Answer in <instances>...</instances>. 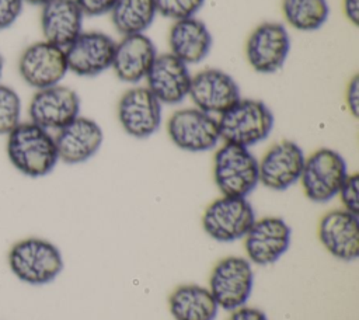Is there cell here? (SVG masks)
<instances>
[{
	"label": "cell",
	"instance_id": "3",
	"mask_svg": "<svg viewBox=\"0 0 359 320\" xmlns=\"http://www.w3.org/2000/svg\"><path fill=\"white\" fill-rule=\"evenodd\" d=\"M220 139L243 147H251L265 140L273 128L271 108L257 98H240L217 116Z\"/></svg>",
	"mask_w": 359,
	"mask_h": 320
},
{
	"label": "cell",
	"instance_id": "5",
	"mask_svg": "<svg viewBox=\"0 0 359 320\" xmlns=\"http://www.w3.org/2000/svg\"><path fill=\"white\" fill-rule=\"evenodd\" d=\"M348 174L345 159L334 149L321 147L306 157L299 182L310 201L324 204L338 195Z\"/></svg>",
	"mask_w": 359,
	"mask_h": 320
},
{
	"label": "cell",
	"instance_id": "33",
	"mask_svg": "<svg viewBox=\"0 0 359 320\" xmlns=\"http://www.w3.org/2000/svg\"><path fill=\"white\" fill-rule=\"evenodd\" d=\"M344 13L349 22L358 25L359 22V0H342Z\"/></svg>",
	"mask_w": 359,
	"mask_h": 320
},
{
	"label": "cell",
	"instance_id": "21",
	"mask_svg": "<svg viewBox=\"0 0 359 320\" xmlns=\"http://www.w3.org/2000/svg\"><path fill=\"white\" fill-rule=\"evenodd\" d=\"M84 14L76 0H49L41 7V31L43 39L67 48L83 32Z\"/></svg>",
	"mask_w": 359,
	"mask_h": 320
},
{
	"label": "cell",
	"instance_id": "4",
	"mask_svg": "<svg viewBox=\"0 0 359 320\" xmlns=\"http://www.w3.org/2000/svg\"><path fill=\"white\" fill-rule=\"evenodd\" d=\"M213 180L222 195L247 198L259 184L258 159L233 143H223L213 157Z\"/></svg>",
	"mask_w": 359,
	"mask_h": 320
},
{
	"label": "cell",
	"instance_id": "1",
	"mask_svg": "<svg viewBox=\"0 0 359 320\" xmlns=\"http://www.w3.org/2000/svg\"><path fill=\"white\" fill-rule=\"evenodd\" d=\"M6 153L11 166L31 178L48 175L59 161L55 136L31 121L20 122L7 135Z\"/></svg>",
	"mask_w": 359,
	"mask_h": 320
},
{
	"label": "cell",
	"instance_id": "11",
	"mask_svg": "<svg viewBox=\"0 0 359 320\" xmlns=\"http://www.w3.org/2000/svg\"><path fill=\"white\" fill-rule=\"evenodd\" d=\"M29 121L46 131H59L80 115L79 94L63 84L35 90L28 105Z\"/></svg>",
	"mask_w": 359,
	"mask_h": 320
},
{
	"label": "cell",
	"instance_id": "2",
	"mask_svg": "<svg viewBox=\"0 0 359 320\" xmlns=\"http://www.w3.org/2000/svg\"><path fill=\"white\" fill-rule=\"evenodd\" d=\"M7 262L17 279L34 286L52 282L63 269L60 250L39 237H27L14 243L7 254Z\"/></svg>",
	"mask_w": 359,
	"mask_h": 320
},
{
	"label": "cell",
	"instance_id": "10",
	"mask_svg": "<svg viewBox=\"0 0 359 320\" xmlns=\"http://www.w3.org/2000/svg\"><path fill=\"white\" fill-rule=\"evenodd\" d=\"M17 69L22 81L35 90L60 84L69 72L65 49L45 39L28 45L21 52Z\"/></svg>",
	"mask_w": 359,
	"mask_h": 320
},
{
	"label": "cell",
	"instance_id": "34",
	"mask_svg": "<svg viewBox=\"0 0 359 320\" xmlns=\"http://www.w3.org/2000/svg\"><path fill=\"white\" fill-rule=\"evenodd\" d=\"M24 3H28V4H32V6H43L45 3H48L49 0H22Z\"/></svg>",
	"mask_w": 359,
	"mask_h": 320
},
{
	"label": "cell",
	"instance_id": "32",
	"mask_svg": "<svg viewBox=\"0 0 359 320\" xmlns=\"http://www.w3.org/2000/svg\"><path fill=\"white\" fill-rule=\"evenodd\" d=\"M229 320H268V317L261 309L241 306V307L233 310Z\"/></svg>",
	"mask_w": 359,
	"mask_h": 320
},
{
	"label": "cell",
	"instance_id": "31",
	"mask_svg": "<svg viewBox=\"0 0 359 320\" xmlns=\"http://www.w3.org/2000/svg\"><path fill=\"white\" fill-rule=\"evenodd\" d=\"M346 107L349 112L356 118L359 114V76H353L346 86V95H345Z\"/></svg>",
	"mask_w": 359,
	"mask_h": 320
},
{
	"label": "cell",
	"instance_id": "16",
	"mask_svg": "<svg viewBox=\"0 0 359 320\" xmlns=\"http://www.w3.org/2000/svg\"><path fill=\"white\" fill-rule=\"evenodd\" d=\"M304 152L293 140L273 143L258 160L259 184L272 191H285L294 185L302 175Z\"/></svg>",
	"mask_w": 359,
	"mask_h": 320
},
{
	"label": "cell",
	"instance_id": "7",
	"mask_svg": "<svg viewBox=\"0 0 359 320\" xmlns=\"http://www.w3.org/2000/svg\"><path fill=\"white\" fill-rule=\"evenodd\" d=\"M254 285V271L245 257L229 255L222 258L209 278V291L219 309L233 312L245 306Z\"/></svg>",
	"mask_w": 359,
	"mask_h": 320
},
{
	"label": "cell",
	"instance_id": "15",
	"mask_svg": "<svg viewBox=\"0 0 359 320\" xmlns=\"http://www.w3.org/2000/svg\"><path fill=\"white\" fill-rule=\"evenodd\" d=\"M244 239L247 260L265 267L276 262L290 247L292 229L278 216L255 219Z\"/></svg>",
	"mask_w": 359,
	"mask_h": 320
},
{
	"label": "cell",
	"instance_id": "27",
	"mask_svg": "<svg viewBox=\"0 0 359 320\" xmlns=\"http://www.w3.org/2000/svg\"><path fill=\"white\" fill-rule=\"evenodd\" d=\"M157 14L172 21L195 17L205 0H154Z\"/></svg>",
	"mask_w": 359,
	"mask_h": 320
},
{
	"label": "cell",
	"instance_id": "14",
	"mask_svg": "<svg viewBox=\"0 0 359 320\" xmlns=\"http://www.w3.org/2000/svg\"><path fill=\"white\" fill-rule=\"evenodd\" d=\"M188 97L194 107L215 116L223 114L241 98L233 76L217 67H208L192 74Z\"/></svg>",
	"mask_w": 359,
	"mask_h": 320
},
{
	"label": "cell",
	"instance_id": "6",
	"mask_svg": "<svg viewBox=\"0 0 359 320\" xmlns=\"http://www.w3.org/2000/svg\"><path fill=\"white\" fill-rule=\"evenodd\" d=\"M255 219L254 208L247 198L222 195L205 209L202 227L213 240L233 243L247 234Z\"/></svg>",
	"mask_w": 359,
	"mask_h": 320
},
{
	"label": "cell",
	"instance_id": "18",
	"mask_svg": "<svg viewBox=\"0 0 359 320\" xmlns=\"http://www.w3.org/2000/svg\"><path fill=\"white\" fill-rule=\"evenodd\" d=\"M318 239L335 258L352 262L359 257L358 215L341 208L327 212L318 223Z\"/></svg>",
	"mask_w": 359,
	"mask_h": 320
},
{
	"label": "cell",
	"instance_id": "22",
	"mask_svg": "<svg viewBox=\"0 0 359 320\" xmlns=\"http://www.w3.org/2000/svg\"><path fill=\"white\" fill-rule=\"evenodd\" d=\"M212 45L213 38L208 25L196 17L177 20L168 31L170 53L188 66L201 63Z\"/></svg>",
	"mask_w": 359,
	"mask_h": 320
},
{
	"label": "cell",
	"instance_id": "35",
	"mask_svg": "<svg viewBox=\"0 0 359 320\" xmlns=\"http://www.w3.org/2000/svg\"><path fill=\"white\" fill-rule=\"evenodd\" d=\"M3 69H4V58L0 53V79H1V74H3Z\"/></svg>",
	"mask_w": 359,
	"mask_h": 320
},
{
	"label": "cell",
	"instance_id": "29",
	"mask_svg": "<svg viewBox=\"0 0 359 320\" xmlns=\"http://www.w3.org/2000/svg\"><path fill=\"white\" fill-rule=\"evenodd\" d=\"M22 0H0V31L10 28L22 11Z\"/></svg>",
	"mask_w": 359,
	"mask_h": 320
},
{
	"label": "cell",
	"instance_id": "23",
	"mask_svg": "<svg viewBox=\"0 0 359 320\" xmlns=\"http://www.w3.org/2000/svg\"><path fill=\"white\" fill-rule=\"evenodd\" d=\"M174 320H215L219 306L209 288L188 284L175 288L168 298Z\"/></svg>",
	"mask_w": 359,
	"mask_h": 320
},
{
	"label": "cell",
	"instance_id": "12",
	"mask_svg": "<svg viewBox=\"0 0 359 320\" xmlns=\"http://www.w3.org/2000/svg\"><path fill=\"white\" fill-rule=\"evenodd\" d=\"M163 104L146 86L126 90L118 102V121L132 138L146 139L156 133L161 125Z\"/></svg>",
	"mask_w": 359,
	"mask_h": 320
},
{
	"label": "cell",
	"instance_id": "24",
	"mask_svg": "<svg viewBox=\"0 0 359 320\" xmlns=\"http://www.w3.org/2000/svg\"><path fill=\"white\" fill-rule=\"evenodd\" d=\"M114 28L122 35L146 34L157 10L154 0H118L109 11Z\"/></svg>",
	"mask_w": 359,
	"mask_h": 320
},
{
	"label": "cell",
	"instance_id": "26",
	"mask_svg": "<svg viewBox=\"0 0 359 320\" xmlns=\"http://www.w3.org/2000/svg\"><path fill=\"white\" fill-rule=\"evenodd\" d=\"M21 122V98L18 93L0 83V135H8Z\"/></svg>",
	"mask_w": 359,
	"mask_h": 320
},
{
	"label": "cell",
	"instance_id": "28",
	"mask_svg": "<svg viewBox=\"0 0 359 320\" xmlns=\"http://www.w3.org/2000/svg\"><path fill=\"white\" fill-rule=\"evenodd\" d=\"M337 196H339L344 209L355 215L359 213V175L356 173L346 175Z\"/></svg>",
	"mask_w": 359,
	"mask_h": 320
},
{
	"label": "cell",
	"instance_id": "20",
	"mask_svg": "<svg viewBox=\"0 0 359 320\" xmlns=\"http://www.w3.org/2000/svg\"><path fill=\"white\" fill-rule=\"evenodd\" d=\"M157 55L154 42L146 34L126 35L115 45L111 69L121 81L137 84L146 79Z\"/></svg>",
	"mask_w": 359,
	"mask_h": 320
},
{
	"label": "cell",
	"instance_id": "13",
	"mask_svg": "<svg viewBox=\"0 0 359 320\" xmlns=\"http://www.w3.org/2000/svg\"><path fill=\"white\" fill-rule=\"evenodd\" d=\"M116 41L100 31H83L65 48L67 70L80 77H95L111 69Z\"/></svg>",
	"mask_w": 359,
	"mask_h": 320
},
{
	"label": "cell",
	"instance_id": "19",
	"mask_svg": "<svg viewBox=\"0 0 359 320\" xmlns=\"http://www.w3.org/2000/svg\"><path fill=\"white\" fill-rule=\"evenodd\" d=\"M55 143L59 160L66 164H80L90 160L104 140L101 126L91 118L79 115L56 131Z\"/></svg>",
	"mask_w": 359,
	"mask_h": 320
},
{
	"label": "cell",
	"instance_id": "9",
	"mask_svg": "<svg viewBox=\"0 0 359 320\" xmlns=\"http://www.w3.org/2000/svg\"><path fill=\"white\" fill-rule=\"evenodd\" d=\"M287 28L276 21H266L252 29L245 42V59L252 70L271 74L283 67L290 52Z\"/></svg>",
	"mask_w": 359,
	"mask_h": 320
},
{
	"label": "cell",
	"instance_id": "25",
	"mask_svg": "<svg viewBox=\"0 0 359 320\" xmlns=\"http://www.w3.org/2000/svg\"><path fill=\"white\" fill-rule=\"evenodd\" d=\"M285 21L296 31L314 32L328 20L327 0H282Z\"/></svg>",
	"mask_w": 359,
	"mask_h": 320
},
{
	"label": "cell",
	"instance_id": "8",
	"mask_svg": "<svg viewBox=\"0 0 359 320\" xmlns=\"http://www.w3.org/2000/svg\"><path fill=\"white\" fill-rule=\"evenodd\" d=\"M167 133L178 149L191 153L208 152L220 140L217 118L196 107L174 111L167 122Z\"/></svg>",
	"mask_w": 359,
	"mask_h": 320
},
{
	"label": "cell",
	"instance_id": "17",
	"mask_svg": "<svg viewBox=\"0 0 359 320\" xmlns=\"http://www.w3.org/2000/svg\"><path fill=\"white\" fill-rule=\"evenodd\" d=\"M144 80L161 104L177 105L188 97L192 74L188 65L167 52L157 55Z\"/></svg>",
	"mask_w": 359,
	"mask_h": 320
},
{
	"label": "cell",
	"instance_id": "30",
	"mask_svg": "<svg viewBox=\"0 0 359 320\" xmlns=\"http://www.w3.org/2000/svg\"><path fill=\"white\" fill-rule=\"evenodd\" d=\"M118 0H76L84 15L97 17L112 10Z\"/></svg>",
	"mask_w": 359,
	"mask_h": 320
}]
</instances>
